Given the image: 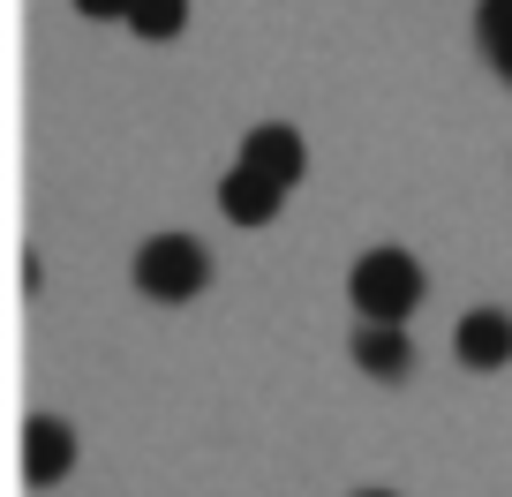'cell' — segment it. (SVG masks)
I'll return each mask as SVG.
<instances>
[{"mask_svg":"<svg viewBox=\"0 0 512 497\" xmlns=\"http://www.w3.org/2000/svg\"><path fill=\"white\" fill-rule=\"evenodd\" d=\"M241 166H256V174H272L279 189H294V181H302V166H309L302 129H287V121H264V129H249V136H241Z\"/></svg>","mask_w":512,"mask_h":497,"instance_id":"cell-4","label":"cell"},{"mask_svg":"<svg viewBox=\"0 0 512 497\" xmlns=\"http://www.w3.org/2000/svg\"><path fill=\"white\" fill-rule=\"evenodd\" d=\"M211 279V257L196 234H151L144 249H136V287L151 294V302H196Z\"/></svg>","mask_w":512,"mask_h":497,"instance_id":"cell-2","label":"cell"},{"mask_svg":"<svg viewBox=\"0 0 512 497\" xmlns=\"http://www.w3.org/2000/svg\"><path fill=\"white\" fill-rule=\"evenodd\" d=\"M68 467H76V430H68L61 415H31L23 422V482L46 490V482H61Z\"/></svg>","mask_w":512,"mask_h":497,"instance_id":"cell-3","label":"cell"},{"mask_svg":"<svg viewBox=\"0 0 512 497\" xmlns=\"http://www.w3.org/2000/svg\"><path fill=\"white\" fill-rule=\"evenodd\" d=\"M452 339H460L467 369H505L512 362V317H505V309H467Z\"/></svg>","mask_w":512,"mask_h":497,"instance_id":"cell-6","label":"cell"},{"mask_svg":"<svg viewBox=\"0 0 512 497\" xmlns=\"http://www.w3.org/2000/svg\"><path fill=\"white\" fill-rule=\"evenodd\" d=\"M347 294H354V309H362V324H400L407 309L422 302V264L407 257V249H369V257H354Z\"/></svg>","mask_w":512,"mask_h":497,"instance_id":"cell-1","label":"cell"},{"mask_svg":"<svg viewBox=\"0 0 512 497\" xmlns=\"http://www.w3.org/2000/svg\"><path fill=\"white\" fill-rule=\"evenodd\" d=\"M354 362H362L369 377H384V385H400L407 369H415V347H407L400 324H362V332H354Z\"/></svg>","mask_w":512,"mask_h":497,"instance_id":"cell-7","label":"cell"},{"mask_svg":"<svg viewBox=\"0 0 512 497\" xmlns=\"http://www.w3.org/2000/svg\"><path fill=\"white\" fill-rule=\"evenodd\" d=\"M136 0H76V16H128Z\"/></svg>","mask_w":512,"mask_h":497,"instance_id":"cell-10","label":"cell"},{"mask_svg":"<svg viewBox=\"0 0 512 497\" xmlns=\"http://www.w3.org/2000/svg\"><path fill=\"white\" fill-rule=\"evenodd\" d=\"M354 497H392V490H354Z\"/></svg>","mask_w":512,"mask_h":497,"instance_id":"cell-11","label":"cell"},{"mask_svg":"<svg viewBox=\"0 0 512 497\" xmlns=\"http://www.w3.org/2000/svg\"><path fill=\"white\" fill-rule=\"evenodd\" d=\"M475 38H482V53H490V68L512 83V0H482L475 8Z\"/></svg>","mask_w":512,"mask_h":497,"instance_id":"cell-8","label":"cell"},{"mask_svg":"<svg viewBox=\"0 0 512 497\" xmlns=\"http://www.w3.org/2000/svg\"><path fill=\"white\" fill-rule=\"evenodd\" d=\"M279 196H287V189H279L272 174H256V166H241V159H234V174L219 181V211L234 226H272L279 219Z\"/></svg>","mask_w":512,"mask_h":497,"instance_id":"cell-5","label":"cell"},{"mask_svg":"<svg viewBox=\"0 0 512 497\" xmlns=\"http://www.w3.org/2000/svg\"><path fill=\"white\" fill-rule=\"evenodd\" d=\"M181 23H189V0H136L128 8V31L136 38H181Z\"/></svg>","mask_w":512,"mask_h":497,"instance_id":"cell-9","label":"cell"}]
</instances>
